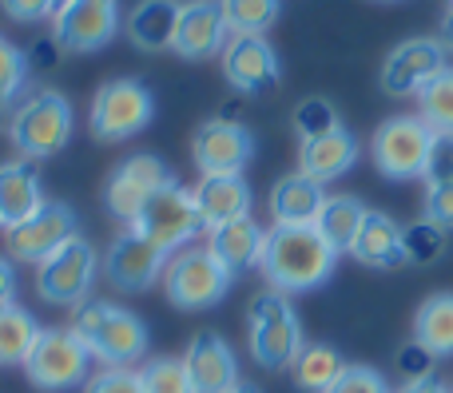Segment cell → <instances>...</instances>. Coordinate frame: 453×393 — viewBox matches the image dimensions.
Here are the masks:
<instances>
[{
  "mask_svg": "<svg viewBox=\"0 0 453 393\" xmlns=\"http://www.w3.org/2000/svg\"><path fill=\"white\" fill-rule=\"evenodd\" d=\"M338 267V251L314 227H271L258 270L279 294H303L322 286Z\"/></svg>",
  "mask_w": 453,
  "mask_h": 393,
  "instance_id": "1",
  "label": "cell"
},
{
  "mask_svg": "<svg viewBox=\"0 0 453 393\" xmlns=\"http://www.w3.org/2000/svg\"><path fill=\"white\" fill-rule=\"evenodd\" d=\"M72 330L80 334L88 354L96 362H104L108 370H132L148 354V342H151L143 318L116 306V302H84V306H76Z\"/></svg>",
  "mask_w": 453,
  "mask_h": 393,
  "instance_id": "2",
  "label": "cell"
},
{
  "mask_svg": "<svg viewBox=\"0 0 453 393\" xmlns=\"http://www.w3.org/2000/svg\"><path fill=\"white\" fill-rule=\"evenodd\" d=\"M247 342H250V358H255L263 370H290V362L298 358V350H303L306 342H303V322H298L287 294L263 291L250 299Z\"/></svg>",
  "mask_w": 453,
  "mask_h": 393,
  "instance_id": "3",
  "label": "cell"
},
{
  "mask_svg": "<svg viewBox=\"0 0 453 393\" xmlns=\"http://www.w3.org/2000/svg\"><path fill=\"white\" fill-rule=\"evenodd\" d=\"M72 103L68 95H60L56 87L32 92L28 100L16 108L12 124H8V140H12L20 159H52L60 155V147H68L72 140Z\"/></svg>",
  "mask_w": 453,
  "mask_h": 393,
  "instance_id": "4",
  "label": "cell"
},
{
  "mask_svg": "<svg viewBox=\"0 0 453 393\" xmlns=\"http://www.w3.org/2000/svg\"><path fill=\"white\" fill-rule=\"evenodd\" d=\"M231 270L207 246H183L164 267V294L175 310H211L231 291Z\"/></svg>",
  "mask_w": 453,
  "mask_h": 393,
  "instance_id": "5",
  "label": "cell"
},
{
  "mask_svg": "<svg viewBox=\"0 0 453 393\" xmlns=\"http://www.w3.org/2000/svg\"><path fill=\"white\" fill-rule=\"evenodd\" d=\"M156 116V95L148 92L143 79L119 76L100 84V92L92 95V111H88V127L100 143H124L132 135H140Z\"/></svg>",
  "mask_w": 453,
  "mask_h": 393,
  "instance_id": "6",
  "label": "cell"
},
{
  "mask_svg": "<svg viewBox=\"0 0 453 393\" xmlns=\"http://www.w3.org/2000/svg\"><path fill=\"white\" fill-rule=\"evenodd\" d=\"M88 366H92V354H88V346L80 342V334L72 326H44L28 362H24V374L36 389L60 393L80 386L88 378Z\"/></svg>",
  "mask_w": 453,
  "mask_h": 393,
  "instance_id": "7",
  "label": "cell"
},
{
  "mask_svg": "<svg viewBox=\"0 0 453 393\" xmlns=\"http://www.w3.org/2000/svg\"><path fill=\"white\" fill-rule=\"evenodd\" d=\"M434 147V127L426 124L422 116H394L386 119L382 127L370 140V155H374V167L386 175V179H422L426 175V159H430Z\"/></svg>",
  "mask_w": 453,
  "mask_h": 393,
  "instance_id": "8",
  "label": "cell"
},
{
  "mask_svg": "<svg viewBox=\"0 0 453 393\" xmlns=\"http://www.w3.org/2000/svg\"><path fill=\"white\" fill-rule=\"evenodd\" d=\"M100 275V259H96L92 243L84 235H76L72 243H64L52 259H44L36 267V294L48 306H84L88 294Z\"/></svg>",
  "mask_w": 453,
  "mask_h": 393,
  "instance_id": "9",
  "label": "cell"
},
{
  "mask_svg": "<svg viewBox=\"0 0 453 393\" xmlns=\"http://www.w3.org/2000/svg\"><path fill=\"white\" fill-rule=\"evenodd\" d=\"M132 227L140 231L148 243H156L159 251H167V254L191 246L199 238V231H207L203 219H199V211H196L191 191L180 187V183H167L164 191H156Z\"/></svg>",
  "mask_w": 453,
  "mask_h": 393,
  "instance_id": "10",
  "label": "cell"
},
{
  "mask_svg": "<svg viewBox=\"0 0 453 393\" xmlns=\"http://www.w3.org/2000/svg\"><path fill=\"white\" fill-rule=\"evenodd\" d=\"M167 183H175V175L159 155H151V151L127 155L124 163L108 175V183H104V207H108L119 223L132 227V223L140 219V211L148 207V199L156 195V191H164Z\"/></svg>",
  "mask_w": 453,
  "mask_h": 393,
  "instance_id": "11",
  "label": "cell"
},
{
  "mask_svg": "<svg viewBox=\"0 0 453 393\" xmlns=\"http://www.w3.org/2000/svg\"><path fill=\"white\" fill-rule=\"evenodd\" d=\"M76 235H80L76 211H72L68 203H48L44 199V207H40L36 215H28L24 223H16V227L4 231V243H8V254H12L16 262L40 267V262L52 259V254L60 251L64 243H72Z\"/></svg>",
  "mask_w": 453,
  "mask_h": 393,
  "instance_id": "12",
  "label": "cell"
},
{
  "mask_svg": "<svg viewBox=\"0 0 453 393\" xmlns=\"http://www.w3.org/2000/svg\"><path fill=\"white\" fill-rule=\"evenodd\" d=\"M119 32V0H72L52 16V36L60 52H100Z\"/></svg>",
  "mask_w": 453,
  "mask_h": 393,
  "instance_id": "13",
  "label": "cell"
},
{
  "mask_svg": "<svg viewBox=\"0 0 453 393\" xmlns=\"http://www.w3.org/2000/svg\"><path fill=\"white\" fill-rule=\"evenodd\" d=\"M167 259H172V254L159 251L156 243H148L135 227H127L124 235L108 246L100 270H104V278H108V286H116V291L143 294V291H151V286L164 278Z\"/></svg>",
  "mask_w": 453,
  "mask_h": 393,
  "instance_id": "14",
  "label": "cell"
},
{
  "mask_svg": "<svg viewBox=\"0 0 453 393\" xmlns=\"http://www.w3.org/2000/svg\"><path fill=\"white\" fill-rule=\"evenodd\" d=\"M191 155L203 175H242L255 159V135L234 119H207L191 135Z\"/></svg>",
  "mask_w": 453,
  "mask_h": 393,
  "instance_id": "15",
  "label": "cell"
},
{
  "mask_svg": "<svg viewBox=\"0 0 453 393\" xmlns=\"http://www.w3.org/2000/svg\"><path fill=\"white\" fill-rule=\"evenodd\" d=\"M446 64V44L430 36L402 40L382 64V92L390 95H418Z\"/></svg>",
  "mask_w": 453,
  "mask_h": 393,
  "instance_id": "16",
  "label": "cell"
},
{
  "mask_svg": "<svg viewBox=\"0 0 453 393\" xmlns=\"http://www.w3.org/2000/svg\"><path fill=\"white\" fill-rule=\"evenodd\" d=\"M219 60H223L226 84L242 95H258L282 79L279 52L271 48L266 36H231Z\"/></svg>",
  "mask_w": 453,
  "mask_h": 393,
  "instance_id": "17",
  "label": "cell"
},
{
  "mask_svg": "<svg viewBox=\"0 0 453 393\" xmlns=\"http://www.w3.org/2000/svg\"><path fill=\"white\" fill-rule=\"evenodd\" d=\"M226 40H231V28H226L219 0H188L180 8V24H175V40H172L175 56L211 60V56H223Z\"/></svg>",
  "mask_w": 453,
  "mask_h": 393,
  "instance_id": "18",
  "label": "cell"
},
{
  "mask_svg": "<svg viewBox=\"0 0 453 393\" xmlns=\"http://www.w3.org/2000/svg\"><path fill=\"white\" fill-rule=\"evenodd\" d=\"M183 366H188V378L196 393H226L239 386V358L226 346L223 334L215 330H199L191 338L188 354H183Z\"/></svg>",
  "mask_w": 453,
  "mask_h": 393,
  "instance_id": "19",
  "label": "cell"
},
{
  "mask_svg": "<svg viewBox=\"0 0 453 393\" xmlns=\"http://www.w3.org/2000/svg\"><path fill=\"white\" fill-rule=\"evenodd\" d=\"M191 199H196V211L207 231L250 215V203H255V195H250L242 175H203V179L191 187Z\"/></svg>",
  "mask_w": 453,
  "mask_h": 393,
  "instance_id": "20",
  "label": "cell"
},
{
  "mask_svg": "<svg viewBox=\"0 0 453 393\" xmlns=\"http://www.w3.org/2000/svg\"><path fill=\"white\" fill-rule=\"evenodd\" d=\"M350 254L362 267H374V270L402 267L406 262V227H398V219H390L386 211H366Z\"/></svg>",
  "mask_w": 453,
  "mask_h": 393,
  "instance_id": "21",
  "label": "cell"
},
{
  "mask_svg": "<svg viewBox=\"0 0 453 393\" xmlns=\"http://www.w3.org/2000/svg\"><path fill=\"white\" fill-rule=\"evenodd\" d=\"M358 140H354V132H346V127H334L330 135H319V140H306L303 147H298V171L311 175L314 183H334L342 179L346 171H350L354 163H358Z\"/></svg>",
  "mask_w": 453,
  "mask_h": 393,
  "instance_id": "22",
  "label": "cell"
},
{
  "mask_svg": "<svg viewBox=\"0 0 453 393\" xmlns=\"http://www.w3.org/2000/svg\"><path fill=\"white\" fill-rule=\"evenodd\" d=\"M322 203H326V187L322 183H314L303 171L282 175L271 191V219L274 227H314Z\"/></svg>",
  "mask_w": 453,
  "mask_h": 393,
  "instance_id": "23",
  "label": "cell"
},
{
  "mask_svg": "<svg viewBox=\"0 0 453 393\" xmlns=\"http://www.w3.org/2000/svg\"><path fill=\"white\" fill-rule=\"evenodd\" d=\"M44 207V191H40V171L32 159H12L0 163V227H16L28 215Z\"/></svg>",
  "mask_w": 453,
  "mask_h": 393,
  "instance_id": "24",
  "label": "cell"
},
{
  "mask_svg": "<svg viewBox=\"0 0 453 393\" xmlns=\"http://www.w3.org/2000/svg\"><path fill=\"white\" fill-rule=\"evenodd\" d=\"M263 243H266V231L258 227L250 215H242V219H231V223H223V227L211 231L207 251H211L231 275H242V270L258 267V259H263Z\"/></svg>",
  "mask_w": 453,
  "mask_h": 393,
  "instance_id": "25",
  "label": "cell"
},
{
  "mask_svg": "<svg viewBox=\"0 0 453 393\" xmlns=\"http://www.w3.org/2000/svg\"><path fill=\"white\" fill-rule=\"evenodd\" d=\"M180 0H140L127 12L124 32L140 52H164L175 40V24H180Z\"/></svg>",
  "mask_w": 453,
  "mask_h": 393,
  "instance_id": "26",
  "label": "cell"
},
{
  "mask_svg": "<svg viewBox=\"0 0 453 393\" xmlns=\"http://www.w3.org/2000/svg\"><path fill=\"white\" fill-rule=\"evenodd\" d=\"M414 346L426 358L453 354V294H430L414 318Z\"/></svg>",
  "mask_w": 453,
  "mask_h": 393,
  "instance_id": "27",
  "label": "cell"
},
{
  "mask_svg": "<svg viewBox=\"0 0 453 393\" xmlns=\"http://www.w3.org/2000/svg\"><path fill=\"white\" fill-rule=\"evenodd\" d=\"M362 219H366L362 199H354V195H326L319 219H314V231H319V235L326 238L338 254H342V251H350L354 238H358Z\"/></svg>",
  "mask_w": 453,
  "mask_h": 393,
  "instance_id": "28",
  "label": "cell"
},
{
  "mask_svg": "<svg viewBox=\"0 0 453 393\" xmlns=\"http://www.w3.org/2000/svg\"><path fill=\"white\" fill-rule=\"evenodd\" d=\"M346 370L342 354L326 342H314V346H303L298 358L290 362V374H295V386L306 393H326L334 386V378Z\"/></svg>",
  "mask_w": 453,
  "mask_h": 393,
  "instance_id": "29",
  "label": "cell"
},
{
  "mask_svg": "<svg viewBox=\"0 0 453 393\" xmlns=\"http://www.w3.org/2000/svg\"><path fill=\"white\" fill-rule=\"evenodd\" d=\"M40 330H44V326H36V318L24 306H16V302L12 306H0V370L28 362Z\"/></svg>",
  "mask_w": 453,
  "mask_h": 393,
  "instance_id": "30",
  "label": "cell"
},
{
  "mask_svg": "<svg viewBox=\"0 0 453 393\" xmlns=\"http://www.w3.org/2000/svg\"><path fill=\"white\" fill-rule=\"evenodd\" d=\"M231 36H266L282 12V0H219Z\"/></svg>",
  "mask_w": 453,
  "mask_h": 393,
  "instance_id": "31",
  "label": "cell"
},
{
  "mask_svg": "<svg viewBox=\"0 0 453 393\" xmlns=\"http://www.w3.org/2000/svg\"><path fill=\"white\" fill-rule=\"evenodd\" d=\"M418 108H422V119L434 132H453V68H441L418 92Z\"/></svg>",
  "mask_w": 453,
  "mask_h": 393,
  "instance_id": "32",
  "label": "cell"
},
{
  "mask_svg": "<svg viewBox=\"0 0 453 393\" xmlns=\"http://www.w3.org/2000/svg\"><path fill=\"white\" fill-rule=\"evenodd\" d=\"M140 382L143 393H196L183 358H151V362H143Z\"/></svg>",
  "mask_w": 453,
  "mask_h": 393,
  "instance_id": "33",
  "label": "cell"
},
{
  "mask_svg": "<svg viewBox=\"0 0 453 393\" xmlns=\"http://www.w3.org/2000/svg\"><path fill=\"white\" fill-rule=\"evenodd\" d=\"M334 127H342V119H338L334 103L322 100V95H311V100H303L295 108V132L298 140H319V135H330Z\"/></svg>",
  "mask_w": 453,
  "mask_h": 393,
  "instance_id": "34",
  "label": "cell"
},
{
  "mask_svg": "<svg viewBox=\"0 0 453 393\" xmlns=\"http://www.w3.org/2000/svg\"><path fill=\"white\" fill-rule=\"evenodd\" d=\"M446 254V231L434 227L430 219L406 227V262L414 267H434V262Z\"/></svg>",
  "mask_w": 453,
  "mask_h": 393,
  "instance_id": "35",
  "label": "cell"
},
{
  "mask_svg": "<svg viewBox=\"0 0 453 393\" xmlns=\"http://www.w3.org/2000/svg\"><path fill=\"white\" fill-rule=\"evenodd\" d=\"M24 84H28V56L8 36H0V108H8L24 92Z\"/></svg>",
  "mask_w": 453,
  "mask_h": 393,
  "instance_id": "36",
  "label": "cell"
},
{
  "mask_svg": "<svg viewBox=\"0 0 453 393\" xmlns=\"http://www.w3.org/2000/svg\"><path fill=\"white\" fill-rule=\"evenodd\" d=\"M326 393H394V389L374 366H346Z\"/></svg>",
  "mask_w": 453,
  "mask_h": 393,
  "instance_id": "37",
  "label": "cell"
},
{
  "mask_svg": "<svg viewBox=\"0 0 453 393\" xmlns=\"http://www.w3.org/2000/svg\"><path fill=\"white\" fill-rule=\"evenodd\" d=\"M426 187H438V183H453V132H434V147L426 159Z\"/></svg>",
  "mask_w": 453,
  "mask_h": 393,
  "instance_id": "38",
  "label": "cell"
},
{
  "mask_svg": "<svg viewBox=\"0 0 453 393\" xmlns=\"http://www.w3.org/2000/svg\"><path fill=\"white\" fill-rule=\"evenodd\" d=\"M84 393H143L140 370H104L88 382Z\"/></svg>",
  "mask_w": 453,
  "mask_h": 393,
  "instance_id": "39",
  "label": "cell"
},
{
  "mask_svg": "<svg viewBox=\"0 0 453 393\" xmlns=\"http://www.w3.org/2000/svg\"><path fill=\"white\" fill-rule=\"evenodd\" d=\"M426 219L441 231H453V183H438L426 191Z\"/></svg>",
  "mask_w": 453,
  "mask_h": 393,
  "instance_id": "40",
  "label": "cell"
},
{
  "mask_svg": "<svg viewBox=\"0 0 453 393\" xmlns=\"http://www.w3.org/2000/svg\"><path fill=\"white\" fill-rule=\"evenodd\" d=\"M0 8H4L16 24H36V20H48V16L56 12L52 0H0Z\"/></svg>",
  "mask_w": 453,
  "mask_h": 393,
  "instance_id": "41",
  "label": "cell"
},
{
  "mask_svg": "<svg viewBox=\"0 0 453 393\" xmlns=\"http://www.w3.org/2000/svg\"><path fill=\"white\" fill-rule=\"evenodd\" d=\"M16 302V267L12 259L0 254V306H12Z\"/></svg>",
  "mask_w": 453,
  "mask_h": 393,
  "instance_id": "42",
  "label": "cell"
},
{
  "mask_svg": "<svg viewBox=\"0 0 453 393\" xmlns=\"http://www.w3.org/2000/svg\"><path fill=\"white\" fill-rule=\"evenodd\" d=\"M398 393H453V389L441 378H434V374H418V378H410Z\"/></svg>",
  "mask_w": 453,
  "mask_h": 393,
  "instance_id": "43",
  "label": "cell"
},
{
  "mask_svg": "<svg viewBox=\"0 0 453 393\" xmlns=\"http://www.w3.org/2000/svg\"><path fill=\"white\" fill-rule=\"evenodd\" d=\"M441 44H446V48H453V4H449V12H446V20H441Z\"/></svg>",
  "mask_w": 453,
  "mask_h": 393,
  "instance_id": "44",
  "label": "cell"
},
{
  "mask_svg": "<svg viewBox=\"0 0 453 393\" xmlns=\"http://www.w3.org/2000/svg\"><path fill=\"white\" fill-rule=\"evenodd\" d=\"M226 393H263V389H258V386H250V382H239V386H234V389H226Z\"/></svg>",
  "mask_w": 453,
  "mask_h": 393,
  "instance_id": "45",
  "label": "cell"
},
{
  "mask_svg": "<svg viewBox=\"0 0 453 393\" xmlns=\"http://www.w3.org/2000/svg\"><path fill=\"white\" fill-rule=\"evenodd\" d=\"M64 4H72V0H52V8H56V12H60ZM56 12H52V16H56Z\"/></svg>",
  "mask_w": 453,
  "mask_h": 393,
  "instance_id": "46",
  "label": "cell"
},
{
  "mask_svg": "<svg viewBox=\"0 0 453 393\" xmlns=\"http://www.w3.org/2000/svg\"><path fill=\"white\" fill-rule=\"evenodd\" d=\"M382 4H390V0H382Z\"/></svg>",
  "mask_w": 453,
  "mask_h": 393,
  "instance_id": "47",
  "label": "cell"
},
{
  "mask_svg": "<svg viewBox=\"0 0 453 393\" xmlns=\"http://www.w3.org/2000/svg\"><path fill=\"white\" fill-rule=\"evenodd\" d=\"M449 4H453V0H449Z\"/></svg>",
  "mask_w": 453,
  "mask_h": 393,
  "instance_id": "48",
  "label": "cell"
}]
</instances>
